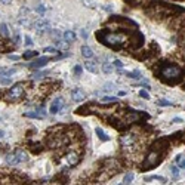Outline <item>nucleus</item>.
<instances>
[{"label":"nucleus","instance_id":"obj_30","mask_svg":"<svg viewBox=\"0 0 185 185\" xmlns=\"http://www.w3.org/2000/svg\"><path fill=\"white\" fill-rule=\"evenodd\" d=\"M0 84H12L10 79H0Z\"/></svg>","mask_w":185,"mask_h":185},{"label":"nucleus","instance_id":"obj_31","mask_svg":"<svg viewBox=\"0 0 185 185\" xmlns=\"http://www.w3.org/2000/svg\"><path fill=\"white\" fill-rule=\"evenodd\" d=\"M25 44L27 46H31V44H33V40H31L30 36H25Z\"/></svg>","mask_w":185,"mask_h":185},{"label":"nucleus","instance_id":"obj_23","mask_svg":"<svg viewBox=\"0 0 185 185\" xmlns=\"http://www.w3.org/2000/svg\"><path fill=\"white\" fill-rule=\"evenodd\" d=\"M129 79H139L141 77V73L139 71H132V73H125Z\"/></svg>","mask_w":185,"mask_h":185},{"label":"nucleus","instance_id":"obj_5","mask_svg":"<svg viewBox=\"0 0 185 185\" xmlns=\"http://www.w3.org/2000/svg\"><path fill=\"white\" fill-rule=\"evenodd\" d=\"M65 161H67L68 166H76L77 163L80 161V159H79V154H77V152H74V151L68 152L67 156H65Z\"/></svg>","mask_w":185,"mask_h":185},{"label":"nucleus","instance_id":"obj_25","mask_svg":"<svg viewBox=\"0 0 185 185\" xmlns=\"http://www.w3.org/2000/svg\"><path fill=\"white\" fill-rule=\"evenodd\" d=\"M118 98L116 96H102V102H117Z\"/></svg>","mask_w":185,"mask_h":185},{"label":"nucleus","instance_id":"obj_6","mask_svg":"<svg viewBox=\"0 0 185 185\" xmlns=\"http://www.w3.org/2000/svg\"><path fill=\"white\" fill-rule=\"evenodd\" d=\"M135 141V135L133 133H127V135H123L121 136V145L125 147V148H129Z\"/></svg>","mask_w":185,"mask_h":185},{"label":"nucleus","instance_id":"obj_1","mask_svg":"<svg viewBox=\"0 0 185 185\" xmlns=\"http://www.w3.org/2000/svg\"><path fill=\"white\" fill-rule=\"evenodd\" d=\"M22 95H24V83H17L6 93V99L8 101H18L22 98Z\"/></svg>","mask_w":185,"mask_h":185},{"label":"nucleus","instance_id":"obj_39","mask_svg":"<svg viewBox=\"0 0 185 185\" xmlns=\"http://www.w3.org/2000/svg\"><path fill=\"white\" fill-rule=\"evenodd\" d=\"M3 135H5V132H3V130H0V138H3Z\"/></svg>","mask_w":185,"mask_h":185},{"label":"nucleus","instance_id":"obj_35","mask_svg":"<svg viewBox=\"0 0 185 185\" xmlns=\"http://www.w3.org/2000/svg\"><path fill=\"white\" fill-rule=\"evenodd\" d=\"M10 2H12V0H0V3H2V5H9Z\"/></svg>","mask_w":185,"mask_h":185},{"label":"nucleus","instance_id":"obj_37","mask_svg":"<svg viewBox=\"0 0 185 185\" xmlns=\"http://www.w3.org/2000/svg\"><path fill=\"white\" fill-rule=\"evenodd\" d=\"M37 10H39V12H43V10H44V8H43V6H39V9H37Z\"/></svg>","mask_w":185,"mask_h":185},{"label":"nucleus","instance_id":"obj_22","mask_svg":"<svg viewBox=\"0 0 185 185\" xmlns=\"http://www.w3.org/2000/svg\"><path fill=\"white\" fill-rule=\"evenodd\" d=\"M37 56V52L36 51H28L24 53V59H31V58H36Z\"/></svg>","mask_w":185,"mask_h":185},{"label":"nucleus","instance_id":"obj_8","mask_svg":"<svg viewBox=\"0 0 185 185\" xmlns=\"http://www.w3.org/2000/svg\"><path fill=\"white\" fill-rule=\"evenodd\" d=\"M71 98H73V101H76V102L83 101V99H84L83 91H80V89H74V91H71Z\"/></svg>","mask_w":185,"mask_h":185},{"label":"nucleus","instance_id":"obj_38","mask_svg":"<svg viewBox=\"0 0 185 185\" xmlns=\"http://www.w3.org/2000/svg\"><path fill=\"white\" fill-rule=\"evenodd\" d=\"M82 36H83V37H87V33H86V31H83V30H82Z\"/></svg>","mask_w":185,"mask_h":185},{"label":"nucleus","instance_id":"obj_36","mask_svg":"<svg viewBox=\"0 0 185 185\" xmlns=\"http://www.w3.org/2000/svg\"><path fill=\"white\" fill-rule=\"evenodd\" d=\"M173 123H182V118H175Z\"/></svg>","mask_w":185,"mask_h":185},{"label":"nucleus","instance_id":"obj_11","mask_svg":"<svg viewBox=\"0 0 185 185\" xmlns=\"http://www.w3.org/2000/svg\"><path fill=\"white\" fill-rule=\"evenodd\" d=\"M144 181H145V182H150V181H160L161 184H166V182H168V179H166V178H163V176H157V175H151V176H145V178H144Z\"/></svg>","mask_w":185,"mask_h":185},{"label":"nucleus","instance_id":"obj_12","mask_svg":"<svg viewBox=\"0 0 185 185\" xmlns=\"http://www.w3.org/2000/svg\"><path fill=\"white\" fill-rule=\"evenodd\" d=\"M95 132H96V135H98V138H99L101 141H108V139H110V136H108L107 133H105L104 130H102L101 127H96V129H95Z\"/></svg>","mask_w":185,"mask_h":185},{"label":"nucleus","instance_id":"obj_27","mask_svg":"<svg viewBox=\"0 0 185 185\" xmlns=\"http://www.w3.org/2000/svg\"><path fill=\"white\" fill-rule=\"evenodd\" d=\"M170 172H172V175H173V178H175V179L179 176V170H178L176 166H170Z\"/></svg>","mask_w":185,"mask_h":185},{"label":"nucleus","instance_id":"obj_32","mask_svg":"<svg viewBox=\"0 0 185 185\" xmlns=\"http://www.w3.org/2000/svg\"><path fill=\"white\" fill-rule=\"evenodd\" d=\"M157 104H159V105H163V107H166V105H172V102H169V101H159L157 102Z\"/></svg>","mask_w":185,"mask_h":185},{"label":"nucleus","instance_id":"obj_14","mask_svg":"<svg viewBox=\"0 0 185 185\" xmlns=\"http://www.w3.org/2000/svg\"><path fill=\"white\" fill-rule=\"evenodd\" d=\"M17 73V68H0V76H12Z\"/></svg>","mask_w":185,"mask_h":185},{"label":"nucleus","instance_id":"obj_9","mask_svg":"<svg viewBox=\"0 0 185 185\" xmlns=\"http://www.w3.org/2000/svg\"><path fill=\"white\" fill-rule=\"evenodd\" d=\"M13 154H15V157H17L18 163H24V161H27V160H28V154H27L24 150H17Z\"/></svg>","mask_w":185,"mask_h":185},{"label":"nucleus","instance_id":"obj_28","mask_svg":"<svg viewBox=\"0 0 185 185\" xmlns=\"http://www.w3.org/2000/svg\"><path fill=\"white\" fill-rule=\"evenodd\" d=\"M139 96L144 98V99H150V93L147 92V91H139Z\"/></svg>","mask_w":185,"mask_h":185},{"label":"nucleus","instance_id":"obj_33","mask_svg":"<svg viewBox=\"0 0 185 185\" xmlns=\"http://www.w3.org/2000/svg\"><path fill=\"white\" fill-rule=\"evenodd\" d=\"M74 73H76V74H80V73H82V67H80V65H76V67H74Z\"/></svg>","mask_w":185,"mask_h":185},{"label":"nucleus","instance_id":"obj_15","mask_svg":"<svg viewBox=\"0 0 185 185\" xmlns=\"http://www.w3.org/2000/svg\"><path fill=\"white\" fill-rule=\"evenodd\" d=\"M64 39H65L67 42H74V40H76V34L73 33V31H65V33H64Z\"/></svg>","mask_w":185,"mask_h":185},{"label":"nucleus","instance_id":"obj_17","mask_svg":"<svg viewBox=\"0 0 185 185\" xmlns=\"http://www.w3.org/2000/svg\"><path fill=\"white\" fill-rule=\"evenodd\" d=\"M176 164L178 168H185V157L182 156V154H179V156H176Z\"/></svg>","mask_w":185,"mask_h":185},{"label":"nucleus","instance_id":"obj_21","mask_svg":"<svg viewBox=\"0 0 185 185\" xmlns=\"http://www.w3.org/2000/svg\"><path fill=\"white\" fill-rule=\"evenodd\" d=\"M84 68L91 73H96V67L93 65V62H84Z\"/></svg>","mask_w":185,"mask_h":185},{"label":"nucleus","instance_id":"obj_18","mask_svg":"<svg viewBox=\"0 0 185 185\" xmlns=\"http://www.w3.org/2000/svg\"><path fill=\"white\" fill-rule=\"evenodd\" d=\"M49 27V22L48 21H37L36 22V28L37 30H44V28H48Z\"/></svg>","mask_w":185,"mask_h":185},{"label":"nucleus","instance_id":"obj_24","mask_svg":"<svg viewBox=\"0 0 185 185\" xmlns=\"http://www.w3.org/2000/svg\"><path fill=\"white\" fill-rule=\"evenodd\" d=\"M102 71H104V73H107V74H110V73L113 71V65H111V64H107V62H105V64L102 65Z\"/></svg>","mask_w":185,"mask_h":185},{"label":"nucleus","instance_id":"obj_16","mask_svg":"<svg viewBox=\"0 0 185 185\" xmlns=\"http://www.w3.org/2000/svg\"><path fill=\"white\" fill-rule=\"evenodd\" d=\"M6 163H8V164H12V166L18 164V160H17V157H15V154H9L8 157H6Z\"/></svg>","mask_w":185,"mask_h":185},{"label":"nucleus","instance_id":"obj_20","mask_svg":"<svg viewBox=\"0 0 185 185\" xmlns=\"http://www.w3.org/2000/svg\"><path fill=\"white\" fill-rule=\"evenodd\" d=\"M133 173L132 172H127L126 175H125V178H123V184H130L132 181H133Z\"/></svg>","mask_w":185,"mask_h":185},{"label":"nucleus","instance_id":"obj_19","mask_svg":"<svg viewBox=\"0 0 185 185\" xmlns=\"http://www.w3.org/2000/svg\"><path fill=\"white\" fill-rule=\"evenodd\" d=\"M0 34L3 36V37H8L9 36V30H8V25L5 24V22H2L0 24Z\"/></svg>","mask_w":185,"mask_h":185},{"label":"nucleus","instance_id":"obj_7","mask_svg":"<svg viewBox=\"0 0 185 185\" xmlns=\"http://www.w3.org/2000/svg\"><path fill=\"white\" fill-rule=\"evenodd\" d=\"M48 62H49V58H39V59H34L28 67L30 68H40V67H43L44 64H48Z\"/></svg>","mask_w":185,"mask_h":185},{"label":"nucleus","instance_id":"obj_10","mask_svg":"<svg viewBox=\"0 0 185 185\" xmlns=\"http://www.w3.org/2000/svg\"><path fill=\"white\" fill-rule=\"evenodd\" d=\"M25 117L28 118H37V120H42V118H44V113H34V111H28V113H25L24 114Z\"/></svg>","mask_w":185,"mask_h":185},{"label":"nucleus","instance_id":"obj_13","mask_svg":"<svg viewBox=\"0 0 185 185\" xmlns=\"http://www.w3.org/2000/svg\"><path fill=\"white\" fill-rule=\"evenodd\" d=\"M82 55H83L84 58H92L93 56V52H92V49L89 48V46H82Z\"/></svg>","mask_w":185,"mask_h":185},{"label":"nucleus","instance_id":"obj_34","mask_svg":"<svg viewBox=\"0 0 185 185\" xmlns=\"http://www.w3.org/2000/svg\"><path fill=\"white\" fill-rule=\"evenodd\" d=\"M9 59H12V61H17V59H19V56L18 55H8Z\"/></svg>","mask_w":185,"mask_h":185},{"label":"nucleus","instance_id":"obj_26","mask_svg":"<svg viewBox=\"0 0 185 185\" xmlns=\"http://www.w3.org/2000/svg\"><path fill=\"white\" fill-rule=\"evenodd\" d=\"M44 52L46 53H58V49L53 46H48V48H44Z\"/></svg>","mask_w":185,"mask_h":185},{"label":"nucleus","instance_id":"obj_29","mask_svg":"<svg viewBox=\"0 0 185 185\" xmlns=\"http://www.w3.org/2000/svg\"><path fill=\"white\" fill-rule=\"evenodd\" d=\"M114 67H116V68H123V67H125V64H123L121 61L116 59V61H114Z\"/></svg>","mask_w":185,"mask_h":185},{"label":"nucleus","instance_id":"obj_2","mask_svg":"<svg viewBox=\"0 0 185 185\" xmlns=\"http://www.w3.org/2000/svg\"><path fill=\"white\" fill-rule=\"evenodd\" d=\"M105 44L108 46H114V44H121L125 42V37L120 36V34H107L105 36V40H102Z\"/></svg>","mask_w":185,"mask_h":185},{"label":"nucleus","instance_id":"obj_4","mask_svg":"<svg viewBox=\"0 0 185 185\" xmlns=\"http://www.w3.org/2000/svg\"><path fill=\"white\" fill-rule=\"evenodd\" d=\"M181 74V68L179 67H175V65H172V67H168L163 70V76H166L168 79H173V77H178Z\"/></svg>","mask_w":185,"mask_h":185},{"label":"nucleus","instance_id":"obj_3","mask_svg":"<svg viewBox=\"0 0 185 185\" xmlns=\"http://www.w3.org/2000/svg\"><path fill=\"white\" fill-rule=\"evenodd\" d=\"M64 105H65V102L64 99L59 96V98H55L53 101H52L51 107H49V111H51V114H58L61 110L64 108Z\"/></svg>","mask_w":185,"mask_h":185}]
</instances>
